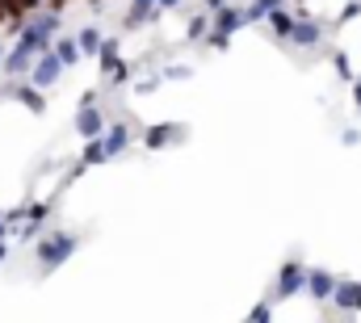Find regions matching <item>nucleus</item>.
Returning a JSON list of instances; mask_svg holds the SVG:
<instances>
[{
	"mask_svg": "<svg viewBox=\"0 0 361 323\" xmlns=\"http://www.w3.org/2000/svg\"><path fill=\"white\" fill-rule=\"evenodd\" d=\"M55 30H59V13H38L34 21H25L21 30H17V51L21 55H42V51H51V42H55Z\"/></svg>",
	"mask_w": 361,
	"mask_h": 323,
	"instance_id": "obj_1",
	"label": "nucleus"
},
{
	"mask_svg": "<svg viewBox=\"0 0 361 323\" xmlns=\"http://www.w3.org/2000/svg\"><path fill=\"white\" fill-rule=\"evenodd\" d=\"M38 264L42 269H59L76 248H80V236H72V231H47V236H38Z\"/></svg>",
	"mask_w": 361,
	"mask_h": 323,
	"instance_id": "obj_2",
	"label": "nucleus"
},
{
	"mask_svg": "<svg viewBox=\"0 0 361 323\" xmlns=\"http://www.w3.org/2000/svg\"><path fill=\"white\" fill-rule=\"evenodd\" d=\"M244 25V8H235V4H223L219 13H214V30L206 34V42L214 47V51H223L227 42H231V34Z\"/></svg>",
	"mask_w": 361,
	"mask_h": 323,
	"instance_id": "obj_3",
	"label": "nucleus"
},
{
	"mask_svg": "<svg viewBox=\"0 0 361 323\" xmlns=\"http://www.w3.org/2000/svg\"><path fill=\"white\" fill-rule=\"evenodd\" d=\"M59 76H63V63H59L51 51L34 55V63H30V84H34V88H55Z\"/></svg>",
	"mask_w": 361,
	"mask_h": 323,
	"instance_id": "obj_4",
	"label": "nucleus"
},
{
	"mask_svg": "<svg viewBox=\"0 0 361 323\" xmlns=\"http://www.w3.org/2000/svg\"><path fill=\"white\" fill-rule=\"evenodd\" d=\"M180 139H185V126H177V122H160V126L143 130V147L147 152H164V147H173Z\"/></svg>",
	"mask_w": 361,
	"mask_h": 323,
	"instance_id": "obj_5",
	"label": "nucleus"
},
{
	"mask_svg": "<svg viewBox=\"0 0 361 323\" xmlns=\"http://www.w3.org/2000/svg\"><path fill=\"white\" fill-rule=\"evenodd\" d=\"M302 281H307V264L294 256V260H286V264H281V273H277V294H281V298H290V294H298V290H302Z\"/></svg>",
	"mask_w": 361,
	"mask_h": 323,
	"instance_id": "obj_6",
	"label": "nucleus"
},
{
	"mask_svg": "<svg viewBox=\"0 0 361 323\" xmlns=\"http://www.w3.org/2000/svg\"><path fill=\"white\" fill-rule=\"evenodd\" d=\"M76 130H80V139H101V135H105V114H101L97 105H80Z\"/></svg>",
	"mask_w": 361,
	"mask_h": 323,
	"instance_id": "obj_7",
	"label": "nucleus"
},
{
	"mask_svg": "<svg viewBox=\"0 0 361 323\" xmlns=\"http://www.w3.org/2000/svg\"><path fill=\"white\" fill-rule=\"evenodd\" d=\"M105 130H109V135L101 139V147H105V156L114 160V156H122V152L130 147V139H135V135H130V126H126V122H114V126H105Z\"/></svg>",
	"mask_w": 361,
	"mask_h": 323,
	"instance_id": "obj_8",
	"label": "nucleus"
},
{
	"mask_svg": "<svg viewBox=\"0 0 361 323\" xmlns=\"http://www.w3.org/2000/svg\"><path fill=\"white\" fill-rule=\"evenodd\" d=\"M290 42H294V47H319V42H324V30H319L315 21H307V17H298L294 30H290Z\"/></svg>",
	"mask_w": 361,
	"mask_h": 323,
	"instance_id": "obj_9",
	"label": "nucleus"
},
{
	"mask_svg": "<svg viewBox=\"0 0 361 323\" xmlns=\"http://www.w3.org/2000/svg\"><path fill=\"white\" fill-rule=\"evenodd\" d=\"M307 290H311V298H332V290H336V277L332 273H324V269H307V281H302Z\"/></svg>",
	"mask_w": 361,
	"mask_h": 323,
	"instance_id": "obj_10",
	"label": "nucleus"
},
{
	"mask_svg": "<svg viewBox=\"0 0 361 323\" xmlns=\"http://www.w3.org/2000/svg\"><path fill=\"white\" fill-rule=\"evenodd\" d=\"M357 298H361V281H336V290H332V303L336 307L357 311Z\"/></svg>",
	"mask_w": 361,
	"mask_h": 323,
	"instance_id": "obj_11",
	"label": "nucleus"
},
{
	"mask_svg": "<svg viewBox=\"0 0 361 323\" xmlns=\"http://www.w3.org/2000/svg\"><path fill=\"white\" fill-rule=\"evenodd\" d=\"M13 101H21L30 114H47V101H42V88H34V84H21V88H13Z\"/></svg>",
	"mask_w": 361,
	"mask_h": 323,
	"instance_id": "obj_12",
	"label": "nucleus"
},
{
	"mask_svg": "<svg viewBox=\"0 0 361 323\" xmlns=\"http://www.w3.org/2000/svg\"><path fill=\"white\" fill-rule=\"evenodd\" d=\"M51 55H55L63 68H76V63H80V47H76V38H59V42H51Z\"/></svg>",
	"mask_w": 361,
	"mask_h": 323,
	"instance_id": "obj_13",
	"label": "nucleus"
},
{
	"mask_svg": "<svg viewBox=\"0 0 361 323\" xmlns=\"http://www.w3.org/2000/svg\"><path fill=\"white\" fill-rule=\"evenodd\" d=\"M152 13H156V0H130V8H126V30L143 25Z\"/></svg>",
	"mask_w": 361,
	"mask_h": 323,
	"instance_id": "obj_14",
	"label": "nucleus"
},
{
	"mask_svg": "<svg viewBox=\"0 0 361 323\" xmlns=\"http://www.w3.org/2000/svg\"><path fill=\"white\" fill-rule=\"evenodd\" d=\"M265 21L273 25V34H277V38H286V42H290V30H294V21H298V17H294V13H286V8H273Z\"/></svg>",
	"mask_w": 361,
	"mask_h": 323,
	"instance_id": "obj_15",
	"label": "nucleus"
},
{
	"mask_svg": "<svg viewBox=\"0 0 361 323\" xmlns=\"http://www.w3.org/2000/svg\"><path fill=\"white\" fill-rule=\"evenodd\" d=\"M101 76H109L114 72V63H118V38H101Z\"/></svg>",
	"mask_w": 361,
	"mask_h": 323,
	"instance_id": "obj_16",
	"label": "nucleus"
},
{
	"mask_svg": "<svg viewBox=\"0 0 361 323\" xmlns=\"http://www.w3.org/2000/svg\"><path fill=\"white\" fill-rule=\"evenodd\" d=\"M76 47H80V55H97L101 51V30L97 25H85L80 38H76Z\"/></svg>",
	"mask_w": 361,
	"mask_h": 323,
	"instance_id": "obj_17",
	"label": "nucleus"
},
{
	"mask_svg": "<svg viewBox=\"0 0 361 323\" xmlns=\"http://www.w3.org/2000/svg\"><path fill=\"white\" fill-rule=\"evenodd\" d=\"M273 8H281V0H252V4L244 8V21H265Z\"/></svg>",
	"mask_w": 361,
	"mask_h": 323,
	"instance_id": "obj_18",
	"label": "nucleus"
},
{
	"mask_svg": "<svg viewBox=\"0 0 361 323\" xmlns=\"http://www.w3.org/2000/svg\"><path fill=\"white\" fill-rule=\"evenodd\" d=\"M51 210H55L51 202H34V206H25V219H30L25 227H38V231H42V223L51 219Z\"/></svg>",
	"mask_w": 361,
	"mask_h": 323,
	"instance_id": "obj_19",
	"label": "nucleus"
},
{
	"mask_svg": "<svg viewBox=\"0 0 361 323\" xmlns=\"http://www.w3.org/2000/svg\"><path fill=\"white\" fill-rule=\"evenodd\" d=\"M206 30H210V21H206V13H202V17H193V21L185 25V42H202Z\"/></svg>",
	"mask_w": 361,
	"mask_h": 323,
	"instance_id": "obj_20",
	"label": "nucleus"
},
{
	"mask_svg": "<svg viewBox=\"0 0 361 323\" xmlns=\"http://www.w3.org/2000/svg\"><path fill=\"white\" fill-rule=\"evenodd\" d=\"M332 63H336V76H341V80H353V68H349V55H345V51H336Z\"/></svg>",
	"mask_w": 361,
	"mask_h": 323,
	"instance_id": "obj_21",
	"label": "nucleus"
},
{
	"mask_svg": "<svg viewBox=\"0 0 361 323\" xmlns=\"http://www.w3.org/2000/svg\"><path fill=\"white\" fill-rule=\"evenodd\" d=\"M105 80H109V84H126V80H130V63H114V72H109Z\"/></svg>",
	"mask_w": 361,
	"mask_h": 323,
	"instance_id": "obj_22",
	"label": "nucleus"
},
{
	"mask_svg": "<svg viewBox=\"0 0 361 323\" xmlns=\"http://www.w3.org/2000/svg\"><path fill=\"white\" fill-rule=\"evenodd\" d=\"M193 68H164V80H189Z\"/></svg>",
	"mask_w": 361,
	"mask_h": 323,
	"instance_id": "obj_23",
	"label": "nucleus"
},
{
	"mask_svg": "<svg viewBox=\"0 0 361 323\" xmlns=\"http://www.w3.org/2000/svg\"><path fill=\"white\" fill-rule=\"evenodd\" d=\"M248 323H269V303H261V307H252V315Z\"/></svg>",
	"mask_w": 361,
	"mask_h": 323,
	"instance_id": "obj_24",
	"label": "nucleus"
},
{
	"mask_svg": "<svg viewBox=\"0 0 361 323\" xmlns=\"http://www.w3.org/2000/svg\"><path fill=\"white\" fill-rule=\"evenodd\" d=\"M63 4H72V0H47V13H63Z\"/></svg>",
	"mask_w": 361,
	"mask_h": 323,
	"instance_id": "obj_25",
	"label": "nucleus"
},
{
	"mask_svg": "<svg viewBox=\"0 0 361 323\" xmlns=\"http://www.w3.org/2000/svg\"><path fill=\"white\" fill-rule=\"evenodd\" d=\"M202 4H206V13H219V8H223L227 0H202Z\"/></svg>",
	"mask_w": 361,
	"mask_h": 323,
	"instance_id": "obj_26",
	"label": "nucleus"
},
{
	"mask_svg": "<svg viewBox=\"0 0 361 323\" xmlns=\"http://www.w3.org/2000/svg\"><path fill=\"white\" fill-rule=\"evenodd\" d=\"M180 0H156V13H160V8H177Z\"/></svg>",
	"mask_w": 361,
	"mask_h": 323,
	"instance_id": "obj_27",
	"label": "nucleus"
},
{
	"mask_svg": "<svg viewBox=\"0 0 361 323\" xmlns=\"http://www.w3.org/2000/svg\"><path fill=\"white\" fill-rule=\"evenodd\" d=\"M8 236V219H4V210H0V240Z\"/></svg>",
	"mask_w": 361,
	"mask_h": 323,
	"instance_id": "obj_28",
	"label": "nucleus"
},
{
	"mask_svg": "<svg viewBox=\"0 0 361 323\" xmlns=\"http://www.w3.org/2000/svg\"><path fill=\"white\" fill-rule=\"evenodd\" d=\"M353 105H357V109H361V80L353 84Z\"/></svg>",
	"mask_w": 361,
	"mask_h": 323,
	"instance_id": "obj_29",
	"label": "nucleus"
},
{
	"mask_svg": "<svg viewBox=\"0 0 361 323\" xmlns=\"http://www.w3.org/2000/svg\"><path fill=\"white\" fill-rule=\"evenodd\" d=\"M4 256H8V243L0 240V260H4Z\"/></svg>",
	"mask_w": 361,
	"mask_h": 323,
	"instance_id": "obj_30",
	"label": "nucleus"
},
{
	"mask_svg": "<svg viewBox=\"0 0 361 323\" xmlns=\"http://www.w3.org/2000/svg\"><path fill=\"white\" fill-rule=\"evenodd\" d=\"M101 4H105V0H92V8H101Z\"/></svg>",
	"mask_w": 361,
	"mask_h": 323,
	"instance_id": "obj_31",
	"label": "nucleus"
},
{
	"mask_svg": "<svg viewBox=\"0 0 361 323\" xmlns=\"http://www.w3.org/2000/svg\"><path fill=\"white\" fill-rule=\"evenodd\" d=\"M0 25H4V8H0Z\"/></svg>",
	"mask_w": 361,
	"mask_h": 323,
	"instance_id": "obj_32",
	"label": "nucleus"
},
{
	"mask_svg": "<svg viewBox=\"0 0 361 323\" xmlns=\"http://www.w3.org/2000/svg\"><path fill=\"white\" fill-rule=\"evenodd\" d=\"M0 59H4V47H0Z\"/></svg>",
	"mask_w": 361,
	"mask_h": 323,
	"instance_id": "obj_33",
	"label": "nucleus"
},
{
	"mask_svg": "<svg viewBox=\"0 0 361 323\" xmlns=\"http://www.w3.org/2000/svg\"><path fill=\"white\" fill-rule=\"evenodd\" d=\"M357 311H361V298H357Z\"/></svg>",
	"mask_w": 361,
	"mask_h": 323,
	"instance_id": "obj_34",
	"label": "nucleus"
}]
</instances>
